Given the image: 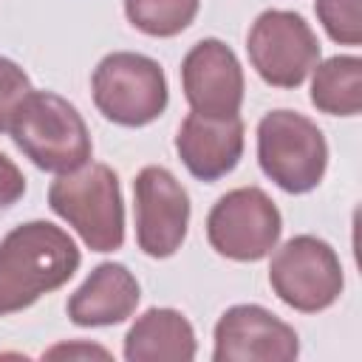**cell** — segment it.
Segmentation results:
<instances>
[{
    "label": "cell",
    "instance_id": "cell-1",
    "mask_svg": "<svg viewBox=\"0 0 362 362\" xmlns=\"http://www.w3.org/2000/svg\"><path fill=\"white\" fill-rule=\"evenodd\" d=\"M82 263L74 238L51 221H25L0 240V317L65 286Z\"/></svg>",
    "mask_w": 362,
    "mask_h": 362
},
{
    "label": "cell",
    "instance_id": "cell-2",
    "mask_svg": "<svg viewBox=\"0 0 362 362\" xmlns=\"http://www.w3.org/2000/svg\"><path fill=\"white\" fill-rule=\"evenodd\" d=\"M17 150L45 173H71L90 161L93 141L82 113L54 90H31L8 127Z\"/></svg>",
    "mask_w": 362,
    "mask_h": 362
},
{
    "label": "cell",
    "instance_id": "cell-3",
    "mask_svg": "<svg viewBox=\"0 0 362 362\" xmlns=\"http://www.w3.org/2000/svg\"><path fill=\"white\" fill-rule=\"evenodd\" d=\"M48 206L76 229L90 252H116L124 243V201L119 175L99 161L62 173L48 187Z\"/></svg>",
    "mask_w": 362,
    "mask_h": 362
},
{
    "label": "cell",
    "instance_id": "cell-4",
    "mask_svg": "<svg viewBox=\"0 0 362 362\" xmlns=\"http://www.w3.org/2000/svg\"><path fill=\"white\" fill-rule=\"evenodd\" d=\"M257 164L288 195L320 187L328 167V141L308 116L277 107L257 122Z\"/></svg>",
    "mask_w": 362,
    "mask_h": 362
},
{
    "label": "cell",
    "instance_id": "cell-5",
    "mask_svg": "<svg viewBox=\"0 0 362 362\" xmlns=\"http://www.w3.org/2000/svg\"><path fill=\"white\" fill-rule=\"evenodd\" d=\"M96 110L122 127H144L156 122L170 102L164 68L136 51H113L99 59L90 76Z\"/></svg>",
    "mask_w": 362,
    "mask_h": 362
},
{
    "label": "cell",
    "instance_id": "cell-6",
    "mask_svg": "<svg viewBox=\"0 0 362 362\" xmlns=\"http://www.w3.org/2000/svg\"><path fill=\"white\" fill-rule=\"evenodd\" d=\"M269 286L294 311H325L345 288L339 255L317 235H294L272 255Z\"/></svg>",
    "mask_w": 362,
    "mask_h": 362
},
{
    "label": "cell",
    "instance_id": "cell-7",
    "mask_svg": "<svg viewBox=\"0 0 362 362\" xmlns=\"http://www.w3.org/2000/svg\"><path fill=\"white\" fill-rule=\"evenodd\" d=\"M249 62L272 88H300L320 62V40L303 14L266 8L246 34Z\"/></svg>",
    "mask_w": 362,
    "mask_h": 362
},
{
    "label": "cell",
    "instance_id": "cell-8",
    "mask_svg": "<svg viewBox=\"0 0 362 362\" xmlns=\"http://www.w3.org/2000/svg\"><path fill=\"white\" fill-rule=\"evenodd\" d=\"M283 218L260 187H238L221 195L206 215L209 246L229 260H263L280 240Z\"/></svg>",
    "mask_w": 362,
    "mask_h": 362
},
{
    "label": "cell",
    "instance_id": "cell-9",
    "mask_svg": "<svg viewBox=\"0 0 362 362\" xmlns=\"http://www.w3.org/2000/svg\"><path fill=\"white\" fill-rule=\"evenodd\" d=\"M136 243L147 257H173L189 229V195L184 184L161 164H147L133 181Z\"/></svg>",
    "mask_w": 362,
    "mask_h": 362
},
{
    "label": "cell",
    "instance_id": "cell-10",
    "mask_svg": "<svg viewBox=\"0 0 362 362\" xmlns=\"http://www.w3.org/2000/svg\"><path fill=\"white\" fill-rule=\"evenodd\" d=\"M215 362H291L300 356L297 331L257 303H238L215 322Z\"/></svg>",
    "mask_w": 362,
    "mask_h": 362
},
{
    "label": "cell",
    "instance_id": "cell-11",
    "mask_svg": "<svg viewBox=\"0 0 362 362\" xmlns=\"http://www.w3.org/2000/svg\"><path fill=\"white\" fill-rule=\"evenodd\" d=\"M181 88L192 113L238 116L246 93V79L238 54L218 37L198 40L181 59Z\"/></svg>",
    "mask_w": 362,
    "mask_h": 362
},
{
    "label": "cell",
    "instance_id": "cell-12",
    "mask_svg": "<svg viewBox=\"0 0 362 362\" xmlns=\"http://www.w3.org/2000/svg\"><path fill=\"white\" fill-rule=\"evenodd\" d=\"M175 153L181 164L198 181H218L229 175L243 156V122L240 116H201L189 113L175 133Z\"/></svg>",
    "mask_w": 362,
    "mask_h": 362
},
{
    "label": "cell",
    "instance_id": "cell-13",
    "mask_svg": "<svg viewBox=\"0 0 362 362\" xmlns=\"http://www.w3.org/2000/svg\"><path fill=\"white\" fill-rule=\"evenodd\" d=\"M141 300L136 274L124 263H99L68 297V317L79 328H105L124 322Z\"/></svg>",
    "mask_w": 362,
    "mask_h": 362
},
{
    "label": "cell",
    "instance_id": "cell-14",
    "mask_svg": "<svg viewBox=\"0 0 362 362\" xmlns=\"http://www.w3.org/2000/svg\"><path fill=\"white\" fill-rule=\"evenodd\" d=\"M198 354L192 322L175 308H147L124 334L127 362H189Z\"/></svg>",
    "mask_w": 362,
    "mask_h": 362
},
{
    "label": "cell",
    "instance_id": "cell-15",
    "mask_svg": "<svg viewBox=\"0 0 362 362\" xmlns=\"http://www.w3.org/2000/svg\"><path fill=\"white\" fill-rule=\"evenodd\" d=\"M311 105L328 116H356L362 110V59L337 54L314 65Z\"/></svg>",
    "mask_w": 362,
    "mask_h": 362
},
{
    "label": "cell",
    "instance_id": "cell-16",
    "mask_svg": "<svg viewBox=\"0 0 362 362\" xmlns=\"http://www.w3.org/2000/svg\"><path fill=\"white\" fill-rule=\"evenodd\" d=\"M201 0H124L133 28L147 37H175L192 25Z\"/></svg>",
    "mask_w": 362,
    "mask_h": 362
},
{
    "label": "cell",
    "instance_id": "cell-17",
    "mask_svg": "<svg viewBox=\"0 0 362 362\" xmlns=\"http://www.w3.org/2000/svg\"><path fill=\"white\" fill-rule=\"evenodd\" d=\"M314 11L325 34L339 45L362 42V0H314Z\"/></svg>",
    "mask_w": 362,
    "mask_h": 362
},
{
    "label": "cell",
    "instance_id": "cell-18",
    "mask_svg": "<svg viewBox=\"0 0 362 362\" xmlns=\"http://www.w3.org/2000/svg\"><path fill=\"white\" fill-rule=\"evenodd\" d=\"M31 90L34 88H31L28 74L14 59L0 57V133H8L17 107Z\"/></svg>",
    "mask_w": 362,
    "mask_h": 362
},
{
    "label": "cell",
    "instance_id": "cell-19",
    "mask_svg": "<svg viewBox=\"0 0 362 362\" xmlns=\"http://www.w3.org/2000/svg\"><path fill=\"white\" fill-rule=\"evenodd\" d=\"M23 195H25V175H23V170L6 153H0V209L14 206Z\"/></svg>",
    "mask_w": 362,
    "mask_h": 362
},
{
    "label": "cell",
    "instance_id": "cell-20",
    "mask_svg": "<svg viewBox=\"0 0 362 362\" xmlns=\"http://www.w3.org/2000/svg\"><path fill=\"white\" fill-rule=\"evenodd\" d=\"M45 356H110V354L99 345H57L45 351Z\"/></svg>",
    "mask_w": 362,
    "mask_h": 362
}]
</instances>
